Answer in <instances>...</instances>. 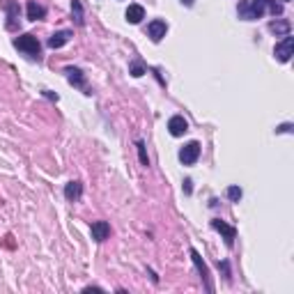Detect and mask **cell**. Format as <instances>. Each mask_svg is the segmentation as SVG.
Segmentation results:
<instances>
[{
    "label": "cell",
    "mask_w": 294,
    "mask_h": 294,
    "mask_svg": "<svg viewBox=\"0 0 294 294\" xmlns=\"http://www.w3.org/2000/svg\"><path fill=\"white\" fill-rule=\"evenodd\" d=\"M5 7H7V28L12 30L16 26V19H19V12H21V9H19V5H16L14 0H7V5H5Z\"/></svg>",
    "instance_id": "15"
},
{
    "label": "cell",
    "mask_w": 294,
    "mask_h": 294,
    "mask_svg": "<svg viewBox=\"0 0 294 294\" xmlns=\"http://www.w3.org/2000/svg\"><path fill=\"white\" fill-rule=\"evenodd\" d=\"M126 21L131 23V26H136V23H140L143 19H145V9L140 7V5H129V9L124 12Z\"/></svg>",
    "instance_id": "12"
},
{
    "label": "cell",
    "mask_w": 294,
    "mask_h": 294,
    "mask_svg": "<svg viewBox=\"0 0 294 294\" xmlns=\"http://www.w3.org/2000/svg\"><path fill=\"white\" fill-rule=\"evenodd\" d=\"M269 30H271V32H276V35H290V23L287 21H273L271 26H269Z\"/></svg>",
    "instance_id": "16"
},
{
    "label": "cell",
    "mask_w": 294,
    "mask_h": 294,
    "mask_svg": "<svg viewBox=\"0 0 294 294\" xmlns=\"http://www.w3.org/2000/svg\"><path fill=\"white\" fill-rule=\"evenodd\" d=\"M182 5H186V7H191V5H193V0H182Z\"/></svg>",
    "instance_id": "23"
},
{
    "label": "cell",
    "mask_w": 294,
    "mask_h": 294,
    "mask_svg": "<svg viewBox=\"0 0 294 294\" xmlns=\"http://www.w3.org/2000/svg\"><path fill=\"white\" fill-rule=\"evenodd\" d=\"M44 16H46V7L39 5L37 0H30L28 2V19L30 21H39V19H44Z\"/></svg>",
    "instance_id": "13"
},
{
    "label": "cell",
    "mask_w": 294,
    "mask_h": 294,
    "mask_svg": "<svg viewBox=\"0 0 294 294\" xmlns=\"http://www.w3.org/2000/svg\"><path fill=\"white\" fill-rule=\"evenodd\" d=\"M168 131H170V136L179 138V136H184V133L189 131V122H186L182 115H173V118L168 119Z\"/></svg>",
    "instance_id": "6"
},
{
    "label": "cell",
    "mask_w": 294,
    "mask_h": 294,
    "mask_svg": "<svg viewBox=\"0 0 294 294\" xmlns=\"http://www.w3.org/2000/svg\"><path fill=\"white\" fill-rule=\"evenodd\" d=\"M166 32H168V23L161 21V19H154V21L147 26V35H149V39L152 42H161L163 37H166Z\"/></svg>",
    "instance_id": "5"
},
{
    "label": "cell",
    "mask_w": 294,
    "mask_h": 294,
    "mask_svg": "<svg viewBox=\"0 0 294 294\" xmlns=\"http://www.w3.org/2000/svg\"><path fill=\"white\" fill-rule=\"evenodd\" d=\"M266 2L269 0H253V2H239V19H244V21H255V19H260V16L265 14L266 9Z\"/></svg>",
    "instance_id": "1"
},
{
    "label": "cell",
    "mask_w": 294,
    "mask_h": 294,
    "mask_svg": "<svg viewBox=\"0 0 294 294\" xmlns=\"http://www.w3.org/2000/svg\"><path fill=\"white\" fill-rule=\"evenodd\" d=\"M90 230H92V239L94 241H106L108 235H111V225L106 223V221H94L90 225Z\"/></svg>",
    "instance_id": "9"
},
{
    "label": "cell",
    "mask_w": 294,
    "mask_h": 294,
    "mask_svg": "<svg viewBox=\"0 0 294 294\" xmlns=\"http://www.w3.org/2000/svg\"><path fill=\"white\" fill-rule=\"evenodd\" d=\"M283 2H290V0H283Z\"/></svg>",
    "instance_id": "24"
},
{
    "label": "cell",
    "mask_w": 294,
    "mask_h": 294,
    "mask_svg": "<svg viewBox=\"0 0 294 294\" xmlns=\"http://www.w3.org/2000/svg\"><path fill=\"white\" fill-rule=\"evenodd\" d=\"M14 46L19 51H23V53H28L30 58H37V60H39V51H42V46H39V42H37L35 35H21L14 42Z\"/></svg>",
    "instance_id": "2"
},
{
    "label": "cell",
    "mask_w": 294,
    "mask_h": 294,
    "mask_svg": "<svg viewBox=\"0 0 294 294\" xmlns=\"http://www.w3.org/2000/svg\"><path fill=\"white\" fill-rule=\"evenodd\" d=\"M64 74H67V81H69L74 88H81V90H85V94H90V92H88V85H85V74L83 71L76 69V67H67Z\"/></svg>",
    "instance_id": "8"
},
{
    "label": "cell",
    "mask_w": 294,
    "mask_h": 294,
    "mask_svg": "<svg viewBox=\"0 0 294 294\" xmlns=\"http://www.w3.org/2000/svg\"><path fill=\"white\" fill-rule=\"evenodd\" d=\"M138 154H140V163H143V166H149V159H147V154H145V145H143V143H138Z\"/></svg>",
    "instance_id": "21"
},
{
    "label": "cell",
    "mask_w": 294,
    "mask_h": 294,
    "mask_svg": "<svg viewBox=\"0 0 294 294\" xmlns=\"http://www.w3.org/2000/svg\"><path fill=\"white\" fill-rule=\"evenodd\" d=\"M191 184H193L191 179H186V182H184V191H186V193H191Z\"/></svg>",
    "instance_id": "22"
},
{
    "label": "cell",
    "mask_w": 294,
    "mask_h": 294,
    "mask_svg": "<svg viewBox=\"0 0 294 294\" xmlns=\"http://www.w3.org/2000/svg\"><path fill=\"white\" fill-rule=\"evenodd\" d=\"M241 196H244V193H241V189H239V186H230V189H228V198H230L232 203H239V200H241Z\"/></svg>",
    "instance_id": "18"
},
{
    "label": "cell",
    "mask_w": 294,
    "mask_h": 294,
    "mask_svg": "<svg viewBox=\"0 0 294 294\" xmlns=\"http://www.w3.org/2000/svg\"><path fill=\"white\" fill-rule=\"evenodd\" d=\"M211 228H214V230H218V232H221V235H223V237H225V244H228V246H232V244H235V237H237V230H235L232 225L223 223L221 218H214V221H211Z\"/></svg>",
    "instance_id": "7"
},
{
    "label": "cell",
    "mask_w": 294,
    "mask_h": 294,
    "mask_svg": "<svg viewBox=\"0 0 294 294\" xmlns=\"http://www.w3.org/2000/svg\"><path fill=\"white\" fill-rule=\"evenodd\" d=\"M198 156H200V143H196V140L186 143V145L179 149V161H182L184 166H193V163L198 161Z\"/></svg>",
    "instance_id": "4"
},
{
    "label": "cell",
    "mask_w": 294,
    "mask_h": 294,
    "mask_svg": "<svg viewBox=\"0 0 294 294\" xmlns=\"http://www.w3.org/2000/svg\"><path fill=\"white\" fill-rule=\"evenodd\" d=\"M145 74V67H143V62H138V60H133L131 62V76H143Z\"/></svg>",
    "instance_id": "19"
},
{
    "label": "cell",
    "mask_w": 294,
    "mask_h": 294,
    "mask_svg": "<svg viewBox=\"0 0 294 294\" xmlns=\"http://www.w3.org/2000/svg\"><path fill=\"white\" fill-rule=\"evenodd\" d=\"M273 56H276V60H280V62H290V58L294 56V37H290V35L283 37V42L276 44Z\"/></svg>",
    "instance_id": "3"
},
{
    "label": "cell",
    "mask_w": 294,
    "mask_h": 294,
    "mask_svg": "<svg viewBox=\"0 0 294 294\" xmlns=\"http://www.w3.org/2000/svg\"><path fill=\"white\" fill-rule=\"evenodd\" d=\"M71 39V30H60V32H53L49 39V46L51 49H60V46H64V44Z\"/></svg>",
    "instance_id": "10"
},
{
    "label": "cell",
    "mask_w": 294,
    "mask_h": 294,
    "mask_svg": "<svg viewBox=\"0 0 294 294\" xmlns=\"http://www.w3.org/2000/svg\"><path fill=\"white\" fill-rule=\"evenodd\" d=\"M81 193H83L81 182H69L64 186V198H67L69 203H78V200H81Z\"/></svg>",
    "instance_id": "11"
},
{
    "label": "cell",
    "mask_w": 294,
    "mask_h": 294,
    "mask_svg": "<svg viewBox=\"0 0 294 294\" xmlns=\"http://www.w3.org/2000/svg\"><path fill=\"white\" fill-rule=\"evenodd\" d=\"M266 5H269V9H271V14H273V16L283 14V5H278V2H273V0H269Z\"/></svg>",
    "instance_id": "20"
},
{
    "label": "cell",
    "mask_w": 294,
    "mask_h": 294,
    "mask_svg": "<svg viewBox=\"0 0 294 294\" xmlns=\"http://www.w3.org/2000/svg\"><path fill=\"white\" fill-rule=\"evenodd\" d=\"M71 14H74V19H76V26H83V7H81L78 0L71 2Z\"/></svg>",
    "instance_id": "17"
},
{
    "label": "cell",
    "mask_w": 294,
    "mask_h": 294,
    "mask_svg": "<svg viewBox=\"0 0 294 294\" xmlns=\"http://www.w3.org/2000/svg\"><path fill=\"white\" fill-rule=\"evenodd\" d=\"M191 260L196 262V266H198V271H200V276H203V278L207 280V290H211V285H209V269H207V265L203 262L200 253H198V251H191Z\"/></svg>",
    "instance_id": "14"
}]
</instances>
